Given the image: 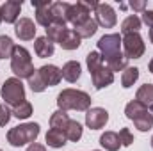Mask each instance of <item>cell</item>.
Returning <instances> with one entry per match:
<instances>
[{
  "label": "cell",
  "instance_id": "1",
  "mask_svg": "<svg viewBox=\"0 0 153 151\" xmlns=\"http://www.w3.org/2000/svg\"><path fill=\"white\" fill-rule=\"evenodd\" d=\"M100 55L105 62V66L114 71H125L128 68V59L121 52V36L119 34H105L98 41Z\"/></svg>",
  "mask_w": 153,
  "mask_h": 151
},
{
  "label": "cell",
  "instance_id": "2",
  "mask_svg": "<svg viewBox=\"0 0 153 151\" xmlns=\"http://www.w3.org/2000/svg\"><path fill=\"white\" fill-rule=\"evenodd\" d=\"M85 62H87L94 89L100 91V89H103V87H107V85H111L114 82V73L105 66L100 52H89L87 57H85Z\"/></svg>",
  "mask_w": 153,
  "mask_h": 151
},
{
  "label": "cell",
  "instance_id": "3",
  "mask_svg": "<svg viewBox=\"0 0 153 151\" xmlns=\"http://www.w3.org/2000/svg\"><path fill=\"white\" fill-rule=\"evenodd\" d=\"M57 105L64 112H68V110L84 112V110H89V107H91V96L78 89H64L57 96Z\"/></svg>",
  "mask_w": 153,
  "mask_h": 151
},
{
  "label": "cell",
  "instance_id": "4",
  "mask_svg": "<svg viewBox=\"0 0 153 151\" xmlns=\"http://www.w3.org/2000/svg\"><path fill=\"white\" fill-rule=\"evenodd\" d=\"M11 70L16 75V78H20V80L22 78L29 80L36 73L30 52L25 46H14V52H13V57H11Z\"/></svg>",
  "mask_w": 153,
  "mask_h": 151
},
{
  "label": "cell",
  "instance_id": "5",
  "mask_svg": "<svg viewBox=\"0 0 153 151\" xmlns=\"http://www.w3.org/2000/svg\"><path fill=\"white\" fill-rule=\"evenodd\" d=\"M39 124L38 123H25L20 126H14L7 132V142L14 148H22L25 144H32L36 142L39 135Z\"/></svg>",
  "mask_w": 153,
  "mask_h": 151
},
{
  "label": "cell",
  "instance_id": "6",
  "mask_svg": "<svg viewBox=\"0 0 153 151\" xmlns=\"http://www.w3.org/2000/svg\"><path fill=\"white\" fill-rule=\"evenodd\" d=\"M0 94H2V98L5 101V105H9V107H16V105L25 101V87H23L22 80L16 78V76L7 78L4 82Z\"/></svg>",
  "mask_w": 153,
  "mask_h": 151
},
{
  "label": "cell",
  "instance_id": "7",
  "mask_svg": "<svg viewBox=\"0 0 153 151\" xmlns=\"http://www.w3.org/2000/svg\"><path fill=\"white\" fill-rule=\"evenodd\" d=\"M121 44H123V50H125V57L126 59H141L144 55L146 44H144V41H143L139 32L125 34V38L121 39Z\"/></svg>",
  "mask_w": 153,
  "mask_h": 151
},
{
  "label": "cell",
  "instance_id": "8",
  "mask_svg": "<svg viewBox=\"0 0 153 151\" xmlns=\"http://www.w3.org/2000/svg\"><path fill=\"white\" fill-rule=\"evenodd\" d=\"M96 5H98V2H94V0H78L76 4H73L70 9V21L73 23V27L84 23L87 18H91L89 16L91 9H96Z\"/></svg>",
  "mask_w": 153,
  "mask_h": 151
},
{
  "label": "cell",
  "instance_id": "9",
  "mask_svg": "<svg viewBox=\"0 0 153 151\" xmlns=\"http://www.w3.org/2000/svg\"><path fill=\"white\" fill-rule=\"evenodd\" d=\"M94 16H96V23L102 25L103 29H112L117 23L116 11L111 4H98L94 9Z\"/></svg>",
  "mask_w": 153,
  "mask_h": 151
},
{
  "label": "cell",
  "instance_id": "10",
  "mask_svg": "<svg viewBox=\"0 0 153 151\" xmlns=\"http://www.w3.org/2000/svg\"><path fill=\"white\" fill-rule=\"evenodd\" d=\"M109 121V112L102 107H94V109H89L85 114V124L91 128V130H100L107 124Z\"/></svg>",
  "mask_w": 153,
  "mask_h": 151
},
{
  "label": "cell",
  "instance_id": "11",
  "mask_svg": "<svg viewBox=\"0 0 153 151\" xmlns=\"http://www.w3.org/2000/svg\"><path fill=\"white\" fill-rule=\"evenodd\" d=\"M50 5H52L50 0H38V2L32 0V7L36 9V21L45 29H48L53 23L52 21V13H50Z\"/></svg>",
  "mask_w": 153,
  "mask_h": 151
},
{
  "label": "cell",
  "instance_id": "12",
  "mask_svg": "<svg viewBox=\"0 0 153 151\" xmlns=\"http://www.w3.org/2000/svg\"><path fill=\"white\" fill-rule=\"evenodd\" d=\"M70 9H71V4H68V2H52V5H50L52 21L66 27V23L70 21Z\"/></svg>",
  "mask_w": 153,
  "mask_h": 151
},
{
  "label": "cell",
  "instance_id": "13",
  "mask_svg": "<svg viewBox=\"0 0 153 151\" xmlns=\"http://www.w3.org/2000/svg\"><path fill=\"white\" fill-rule=\"evenodd\" d=\"M14 34L22 41H30L36 36V25L30 18H20L14 23Z\"/></svg>",
  "mask_w": 153,
  "mask_h": 151
},
{
  "label": "cell",
  "instance_id": "14",
  "mask_svg": "<svg viewBox=\"0 0 153 151\" xmlns=\"http://www.w3.org/2000/svg\"><path fill=\"white\" fill-rule=\"evenodd\" d=\"M0 9H2V20L5 23H16L22 11V0H7L5 4L0 5Z\"/></svg>",
  "mask_w": 153,
  "mask_h": 151
},
{
  "label": "cell",
  "instance_id": "15",
  "mask_svg": "<svg viewBox=\"0 0 153 151\" xmlns=\"http://www.w3.org/2000/svg\"><path fill=\"white\" fill-rule=\"evenodd\" d=\"M41 78L45 80V84H46V87H52V85H57L61 80H62V73H61V70L57 68V66H53V64H45V66H41L38 70Z\"/></svg>",
  "mask_w": 153,
  "mask_h": 151
},
{
  "label": "cell",
  "instance_id": "16",
  "mask_svg": "<svg viewBox=\"0 0 153 151\" xmlns=\"http://www.w3.org/2000/svg\"><path fill=\"white\" fill-rule=\"evenodd\" d=\"M135 100L139 103H143L150 112H153V85L152 84H144L137 89V94H135Z\"/></svg>",
  "mask_w": 153,
  "mask_h": 151
},
{
  "label": "cell",
  "instance_id": "17",
  "mask_svg": "<svg viewBox=\"0 0 153 151\" xmlns=\"http://www.w3.org/2000/svg\"><path fill=\"white\" fill-rule=\"evenodd\" d=\"M61 73H62V78H64L66 82H70V84H75L76 80L80 78V73H82L80 62H76V61H68V62L62 66Z\"/></svg>",
  "mask_w": 153,
  "mask_h": 151
},
{
  "label": "cell",
  "instance_id": "18",
  "mask_svg": "<svg viewBox=\"0 0 153 151\" xmlns=\"http://www.w3.org/2000/svg\"><path fill=\"white\" fill-rule=\"evenodd\" d=\"M34 52L36 55L41 59H46V57H52L53 55V43L46 36H41L34 41Z\"/></svg>",
  "mask_w": 153,
  "mask_h": 151
},
{
  "label": "cell",
  "instance_id": "19",
  "mask_svg": "<svg viewBox=\"0 0 153 151\" xmlns=\"http://www.w3.org/2000/svg\"><path fill=\"white\" fill-rule=\"evenodd\" d=\"M45 141H46V144L50 146V148H55V150H59V148H64V144H66V133L62 132V130H57V128H50L48 132H46V137H45Z\"/></svg>",
  "mask_w": 153,
  "mask_h": 151
},
{
  "label": "cell",
  "instance_id": "20",
  "mask_svg": "<svg viewBox=\"0 0 153 151\" xmlns=\"http://www.w3.org/2000/svg\"><path fill=\"white\" fill-rule=\"evenodd\" d=\"M80 41H82V38L73 29H66V32L62 34V38L59 41V44H61L62 50H76L80 46Z\"/></svg>",
  "mask_w": 153,
  "mask_h": 151
},
{
  "label": "cell",
  "instance_id": "21",
  "mask_svg": "<svg viewBox=\"0 0 153 151\" xmlns=\"http://www.w3.org/2000/svg\"><path fill=\"white\" fill-rule=\"evenodd\" d=\"M73 30H75L82 39H84V38H91V36H94V34H96V30H98V23H96V20L87 18L84 23H80V25L73 27Z\"/></svg>",
  "mask_w": 153,
  "mask_h": 151
},
{
  "label": "cell",
  "instance_id": "22",
  "mask_svg": "<svg viewBox=\"0 0 153 151\" xmlns=\"http://www.w3.org/2000/svg\"><path fill=\"white\" fill-rule=\"evenodd\" d=\"M100 144H102V148H105L107 151H117L121 148L119 135H117L116 132H105V133L100 137Z\"/></svg>",
  "mask_w": 153,
  "mask_h": 151
},
{
  "label": "cell",
  "instance_id": "23",
  "mask_svg": "<svg viewBox=\"0 0 153 151\" xmlns=\"http://www.w3.org/2000/svg\"><path fill=\"white\" fill-rule=\"evenodd\" d=\"M141 18L139 16H135V14H130V16H126L125 20H123V23H121V32H123V36L125 34H134V32H139V29H141Z\"/></svg>",
  "mask_w": 153,
  "mask_h": 151
},
{
  "label": "cell",
  "instance_id": "24",
  "mask_svg": "<svg viewBox=\"0 0 153 151\" xmlns=\"http://www.w3.org/2000/svg\"><path fill=\"white\" fill-rule=\"evenodd\" d=\"M68 123H70V117H68V114L64 112V110H55V112L50 115V126L52 128H57V130H66V126H68Z\"/></svg>",
  "mask_w": 153,
  "mask_h": 151
},
{
  "label": "cell",
  "instance_id": "25",
  "mask_svg": "<svg viewBox=\"0 0 153 151\" xmlns=\"http://www.w3.org/2000/svg\"><path fill=\"white\" fill-rule=\"evenodd\" d=\"M64 133H66V139H68V141L78 142L80 137H82V124H80L78 121H75V119H70V123H68Z\"/></svg>",
  "mask_w": 153,
  "mask_h": 151
},
{
  "label": "cell",
  "instance_id": "26",
  "mask_svg": "<svg viewBox=\"0 0 153 151\" xmlns=\"http://www.w3.org/2000/svg\"><path fill=\"white\" fill-rule=\"evenodd\" d=\"M144 112H150V110H148L143 103H139L137 100L130 101V103L125 107V114H126V117H128V119H132V121H134L135 117H139L141 114H144Z\"/></svg>",
  "mask_w": 153,
  "mask_h": 151
},
{
  "label": "cell",
  "instance_id": "27",
  "mask_svg": "<svg viewBox=\"0 0 153 151\" xmlns=\"http://www.w3.org/2000/svg\"><path fill=\"white\" fill-rule=\"evenodd\" d=\"M139 78V68H126L123 73H121V85L125 89L132 87Z\"/></svg>",
  "mask_w": 153,
  "mask_h": 151
},
{
  "label": "cell",
  "instance_id": "28",
  "mask_svg": "<svg viewBox=\"0 0 153 151\" xmlns=\"http://www.w3.org/2000/svg\"><path fill=\"white\" fill-rule=\"evenodd\" d=\"M134 124H135V128H137L139 132H148V130H152L153 128V114H150V112L141 114L139 117L134 119Z\"/></svg>",
  "mask_w": 153,
  "mask_h": 151
},
{
  "label": "cell",
  "instance_id": "29",
  "mask_svg": "<svg viewBox=\"0 0 153 151\" xmlns=\"http://www.w3.org/2000/svg\"><path fill=\"white\" fill-rule=\"evenodd\" d=\"M14 43L9 36H0V59H11L14 52Z\"/></svg>",
  "mask_w": 153,
  "mask_h": 151
},
{
  "label": "cell",
  "instance_id": "30",
  "mask_svg": "<svg viewBox=\"0 0 153 151\" xmlns=\"http://www.w3.org/2000/svg\"><path fill=\"white\" fill-rule=\"evenodd\" d=\"M13 115L18 117V119H29V117L32 115V105H30V101L25 100L23 103L13 107Z\"/></svg>",
  "mask_w": 153,
  "mask_h": 151
},
{
  "label": "cell",
  "instance_id": "31",
  "mask_svg": "<svg viewBox=\"0 0 153 151\" xmlns=\"http://www.w3.org/2000/svg\"><path fill=\"white\" fill-rule=\"evenodd\" d=\"M66 29H68V27H64V25L52 23V25L46 29V38L50 39L52 43H59V41H61V38H62V34L66 32Z\"/></svg>",
  "mask_w": 153,
  "mask_h": 151
},
{
  "label": "cell",
  "instance_id": "32",
  "mask_svg": "<svg viewBox=\"0 0 153 151\" xmlns=\"http://www.w3.org/2000/svg\"><path fill=\"white\" fill-rule=\"evenodd\" d=\"M29 87H30L32 93H43V91L46 89V84H45V80L41 78V75H39L38 70H36L34 75L29 78Z\"/></svg>",
  "mask_w": 153,
  "mask_h": 151
},
{
  "label": "cell",
  "instance_id": "33",
  "mask_svg": "<svg viewBox=\"0 0 153 151\" xmlns=\"http://www.w3.org/2000/svg\"><path fill=\"white\" fill-rule=\"evenodd\" d=\"M117 135H119V142H121V146H130V144L134 142V135L130 133L128 128H121Z\"/></svg>",
  "mask_w": 153,
  "mask_h": 151
},
{
  "label": "cell",
  "instance_id": "34",
  "mask_svg": "<svg viewBox=\"0 0 153 151\" xmlns=\"http://www.w3.org/2000/svg\"><path fill=\"white\" fill-rule=\"evenodd\" d=\"M11 115H13V110L9 109V105H0V126H5L9 121H11Z\"/></svg>",
  "mask_w": 153,
  "mask_h": 151
},
{
  "label": "cell",
  "instance_id": "35",
  "mask_svg": "<svg viewBox=\"0 0 153 151\" xmlns=\"http://www.w3.org/2000/svg\"><path fill=\"white\" fill-rule=\"evenodd\" d=\"M141 21H144L148 27H152L153 29V11H144L143 13V20Z\"/></svg>",
  "mask_w": 153,
  "mask_h": 151
},
{
  "label": "cell",
  "instance_id": "36",
  "mask_svg": "<svg viewBox=\"0 0 153 151\" xmlns=\"http://www.w3.org/2000/svg\"><path fill=\"white\" fill-rule=\"evenodd\" d=\"M27 151H46V148L43 144H39V142H32V144H29Z\"/></svg>",
  "mask_w": 153,
  "mask_h": 151
},
{
  "label": "cell",
  "instance_id": "37",
  "mask_svg": "<svg viewBox=\"0 0 153 151\" xmlns=\"http://www.w3.org/2000/svg\"><path fill=\"white\" fill-rule=\"evenodd\" d=\"M130 7H132V9H135V11H144L146 4H144V2H132V4H130Z\"/></svg>",
  "mask_w": 153,
  "mask_h": 151
},
{
  "label": "cell",
  "instance_id": "38",
  "mask_svg": "<svg viewBox=\"0 0 153 151\" xmlns=\"http://www.w3.org/2000/svg\"><path fill=\"white\" fill-rule=\"evenodd\" d=\"M148 68H150V71H152V75H153V59L150 61V64H148Z\"/></svg>",
  "mask_w": 153,
  "mask_h": 151
},
{
  "label": "cell",
  "instance_id": "39",
  "mask_svg": "<svg viewBox=\"0 0 153 151\" xmlns=\"http://www.w3.org/2000/svg\"><path fill=\"white\" fill-rule=\"evenodd\" d=\"M150 41L153 43V29H150Z\"/></svg>",
  "mask_w": 153,
  "mask_h": 151
},
{
  "label": "cell",
  "instance_id": "40",
  "mask_svg": "<svg viewBox=\"0 0 153 151\" xmlns=\"http://www.w3.org/2000/svg\"><path fill=\"white\" fill-rule=\"evenodd\" d=\"M0 21H2V9H0Z\"/></svg>",
  "mask_w": 153,
  "mask_h": 151
},
{
  "label": "cell",
  "instance_id": "41",
  "mask_svg": "<svg viewBox=\"0 0 153 151\" xmlns=\"http://www.w3.org/2000/svg\"><path fill=\"white\" fill-rule=\"evenodd\" d=\"M152 148H153V137H152Z\"/></svg>",
  "mask_w": 153,
  "mask_h": 151
},
{
  "label": "cell",
  "instance_id": "42",
  "mask_svg": "<svg viewBox=\"0 0 153 151\" xmlns=\"http://www.w3.org/2000/svg\"><path fill=\"white\" fill-rule=\"evenodd\" d=\"M94 151H100V150H94Z\"/></svg>",
  "mask_w": 153,
  "mask_h": 151
},
{
  "label": "cell",
  "instance_id": "43",
  "mask_svg": "<svg viewBox=\"0 0 153 151\" xmlns=\"http://www.w3.org/2000/svg\"><path fill=\"white\" fill-rule=\"evenodd\" d=\"M0 151H2V150H0Z\"/></svg>",
  "mask_w": 153,
  "mask_h": 151
}]
</instances>
